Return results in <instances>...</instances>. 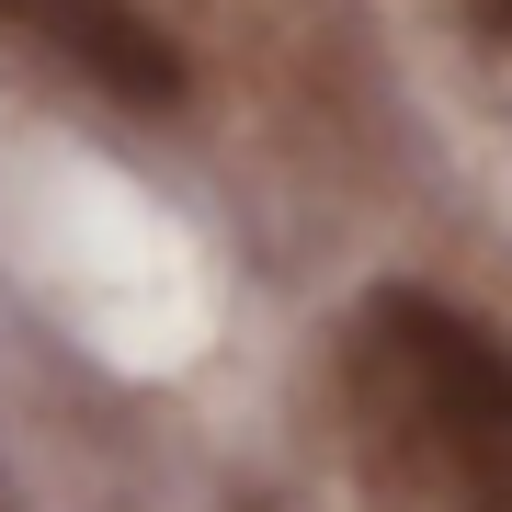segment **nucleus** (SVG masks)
<instances>
[{"label": "nucleus", "mask_w": 512, "mask_h": 512, "mask_svg": "<svg viewBox=\"0 0 512 512\" xmlns=\"http://www.w3.org/2000/svg\"><path fill=\"white\" fill-rule=\"evenodd\" d=\"M0 35L46 46L57 69H80L92 92L137 103V114H171L183 103V46L148 0H0Z\"/></svg>", "instance_id": "nucleus-2"}, {"label": "nucleus", "mask_w": 512, "mask_h": 512, "mask_svg": "<svg viewBox=\"0 0 512 512\" xmlns=\"http://www.w3.org/2000/svg\"><path fill=\"white\" fill-rule=\"evenodd\" d=\"M467 23H490V35L512 46V0H467Z\"/></svg>", "instance_id": "nucleus-3"}, {"label": "nucleus", "mask_w": 512, "mask_h": 512, "mask_svg": "<svg viewBox=\"0 0 512 512\" xmlns=\"http://www.w3.org/2000/svg\"><path fill=\"white\" fill-rule=\"evenodd\" d=\"M342 410L410 512H512V342L433 285H376L342 330Z\"/></svg>", "instance_id": "nucleus-1"}]
</instances>
